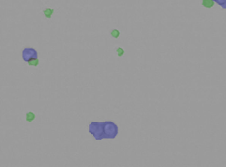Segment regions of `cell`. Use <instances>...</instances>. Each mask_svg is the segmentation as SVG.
<instances>
[{"mask_svg": "<svg viewBox=\"0 0 226 167\" xmlns=\"http://www.w3.org/2000/svg\"><path fill=\"white\" fill-rule=\"evenodd\" d=\"M103 131L104 139H115L118 134V126L113 121L103 122Z\"/></svg>", "mask_w": 226, "mask_h": 167, "instance_id": "6da1fadb", "label": "cell"}, {"mask_svg": "<svg viewBox=\"0 0 226 167\" xmlns=\"http://www.w3.org/2000/svg\"><path fill=\"white\" fill-rule=\"evenodd\" d=\"M88 130L95 140L99 141L104 139V131H103V122L93 121L88 125Z\"/></svg>", "mask_w": 226, "mask_h": 167, "instance_id": "7a4b0ae2", "label": "cell"}, {"mask_svg": "<svg viewBox=\"0 0 226 167\" xmlns=\"http://www.w3.org/2000/svg\"><path fill=\"white\" fill-rule=\"evenodd\" d=\"M39 54L37 52L36 49L34 48H30V47H27V48H25L22 52V57H23V60L26 61V62H28L29 59L31 58H34V57H38Z\"/></svg>", "mask_w": 226, "mask_h": 167, "instance_id": "3957f363", "label": "cell"}, {"mask_svg": "<svg viewBox=\"0 0 226 167\" xmlns=\"http://www.w3.org/2000/svg\"><path fill=\"white\" fill-rule=\"evenodd\" d=\"M202 4L204 8H207V9H210L214 6L215 2L214 0H203L202 1Z\"/></svg>", "mask_w": 226, "mask_h": 167, "instance_id": "277c9868", "label": "cell"}, {"mask_svg": "<svg viewBox=\"0 0 226 167\" xmlns=\"http://www.w3.org/2000/svg\"><path fill=\"white\" fill-rule=\"evenodd\" d=\"M35 118H36V115L32 112H28L26 115V119L27 122H32L33 120H35Z\"/></svg>", "mask_w": 226, "mask_h": 167, "instance_id": "5b68a950", "label": "cell"}, {"mask_svg": "<svg viewBox=\"0 0 226 167\" xmlns=\"http://www.w3.org/2000/svg\"><path fill=\"white\" fill-rule=\"evenodd\" d=\"M27 63H28V65H29V66H34V67H37V66L39 65L40 61H39L38 57H34V58L29 59Z\"/></svg>", "mask_w": 226, "mask_h": 167, "instance_id": "8992f818", "label": "cell"}, {"mask_svg": "<svg viewBox=\"0 0 226 167\" xmlns=\"http://www.w3.org/2000/svg\"><path fill=\"white\" fill-rule=\"evenodd\" d=\"M43 12H44V14H45V16H46L47 18H51L52 15H53V13H54V10L51 9V8H49V9L44 10Z\"/></svg>", "mask_w": 226, "mask_h": 167, "instance_id": "52a82bcc", "label": "cell"}, {"mask_svg": "<svg viewBox=\"0 0 226 167\" xmlns=\"http://www.w3.org/2000/svg\"><path fill=\"white\" fill-rule=\"evenodd\" d=\"M111 36H112V37H114L115 39H118V38L120 36V32H119V30H118V29H113V30L111 31Z\"/></svg>", "mask_w": 226, "mask_h": 167, "instance_id": "ba28073f", "label": "cell"}, {"mask_svg": "<svg viewBox=\"0 0 226 167\" xmlns=\"http://www.w3.org/2000/svg\"><path fill=\"white\" fill-rule=\"evenodd\" d=\"M214 2H215V3H217L218 5H219V6L221 7L223 4H225V3H226V0H214Z\"/></svg>", "mask_w": 226, "mask_h": 167, "instance_id": "9c48e42d", "label": "cell"}, {"mask_svg": "<svg viewBox=\"0 0 226 167\" xmlns=\"http://www.w3.org/2000/svg\"><path fill=\"white\" fill-rule=\"evenodd\" d=\"M117 51L118 52V56H122L124 55V50L122 48H118Z\"/></svg>", "mask_w": 226, "mask_h": 167, "instance_id": "30bf717a", "label": "cell"}, {"mask_svg": "<svg viewBox=\"0 0 226 167\" xmlns=\"http://www.w3.org/2000/svg\"><path fill=\"white\" fill-rule=\"evenodd\" d=\"M221 8H222V9H224V10H226V3H225V4H223V5L221 6Z\"/></svg>", "mask_w": 226, "mask_h": 167, "instance_id": "8fae6325", "label": "cell"}]
</instances>
